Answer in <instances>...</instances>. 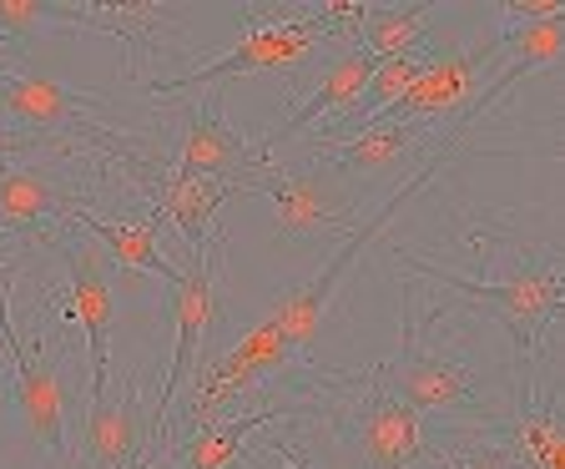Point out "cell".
I'll return each instance as SVG.
<instances>
[{"mask_svg":"<svg viewBox=\"0 0 565 469\" xmlns=\"http://www.w3.org/2000/svg\"><path fill=\"white\" fill-rule=\"evenodd\" d=\"M329 409H323V435H329L333 469H424L429 435L424 419L399 404L384 384V369L369 364L359 374H329Z\"/></svg>","mask_w":565,"mask_h":469,"instance_id":"obj_1","label":"cell"},{"mask_svg":"<svg viewBox=\"0 0 565 469\" xmlns=\"http://www.w3.org/2000/svg\"><path fill=\"white\" fill-rule=\"evenodd\" d=\"M394 263L429 278L435 288H449L475 313H490L494 323H505V333L515 339V353H525V364L551 349L545 329L561 313V288H565V268L555 247H541L535 258H515L505 268V278H459V273L439 268V263L419 258V253H404V247H394Z\"/></svg>","mask_w":565,"mask_h":469,"instance_id":"obj_2","label":"cell"},{"mask_svg":"<svg viewBox=\"0 0 565 469\" xmlns=\"http://www.w3.org/2000/svg\"><path fill=\"white\" fill-rule=\"evenodd\" d=\"M465 127H470V117H459L455 127H449V137H445L449 147H455V141L465 137ZM449 147H439V152L429 157V162H424L419 172H409V182H404V188H394V192H388V198H384V207H379V212H369L364 223H359L349 237H343V247H339V253H333L329 263H323V268H318V278H308L303 288H288V294H282L278 303L268 308V323H278V329H282V339L294 343V349L303 353V359H308V349H313V339H318V323H323V313H329L333 294H339V288H343V278H349V273H353V263L364 258V253H369V243H374V237L384 233V227L394 223V217H399V212L409 207L414 198H419V192H424V182H429V177L439 172V162H445V157H449Z\"/></svg>","mask_w":565,"mask_h":469,"instance_id":"obj_3","label":"cell"},{"mask_svg":"<svg viewBox=\"0 0 565 469\" xmlns=\"http://www.w3.org/2000/svg\"><path fill=\"white\" fill-rule=\"evenodd\" d=\"M384 369V384L399 404H409L414 414H459L465 424H490L500 419L490 399L480 394V379H475L470 359L459 349H445V343H424L414 323H404V339L394 359H379Z\"/></svg>","mask_w":565,"mask_h":469,"instance_id":"obj_4","label":"cell"},{"mask_svg":"<svg viewBox=\"0 0 565 469\" xmlns=\"http://www.w3.org/2000/svg\"><path fill=\"white\" fill-rule=\"evenodd\" d=\"M237 192H258L278 212V233L288 237H318V233H343L353 223V192L343 172L323 162L303 167H258L253 177L237 182Z\"/></svg>","mask_w":565,"mask_h":469,"instance_id":"obj_5","label":"cell"},{"mask_svg":"<svg viewBox=\"0 0 565 469\" xmlns=\"http://www.w3.org/2000/svg\"><path fill=\"white\" fill-rule=\"evenodd\" d=\"M500 66L494 56V35L484 31L475 46H439L429 51L424 71L414 76V86L388 106L379 121H419V127L439 131L445 121H459L470 111V102L480 96V82L484 71Z\"/></svg>","mask_w":565,"mask_h":469,"instance_id":"obj_6","label":"cell"},{"mask_svg":"<svg viewBox=\"0 0 565 469\" xmlns=\"http://www.w3.org/2000/svg\"><path fill=\"white\" fill-rule=\"evenodd\" d=\"M0 343L11 353V399L21 414V435L51 459L71 465V424H66V388L41 343H25L11 313H0Z\"/></svg>","mask_w":565,"mask_h":469,"instance_id":"obj_7","label":"cell"},{"mask_svg":"<svg viewBox=\"0 0 565 469\" xmlns=\"http://www.w3.org/2000/svg\"><path fill=\"white\" fill-rule=\"evenodd\" d=\"M51 253L66 268V313L82 323L86 353H92V399H102L111 388V323H117V283H111V258L92 237H71V243H51Z\"/></svg>","mask_w":565,"mask_h":469,"instance_id":"obj_8","label":"cell"},{"mask_svg":"<svg viewBox=\"0 0 565 469\" xmlns=\"http://www.w3.org/2000/svg\"><path fill=\"white\" fill-rule=\"evenodd\" d=\"M86 111H92V96L71 92L66 82H56V76H46V71H31V66L0 71V117L15 121L21 131H35V137L82 131V137L96 141V147H117V141H127V137L102 131Z\"/></svg>","mask_w":565,"mask_h":469,"instance_id":"obj_9","label":"cell"},{"mask_svg":"<svg viewBox=\"0 0 565 469\" xmlns=\"http://www.w3.org/2000/svg\"><path fill=\"white\" fill-rule=\"evenodd\" d=\"M424 147H429V127H419V121H369L349 137H313L303 162H323L343 177H388L409 157H419Z\"/></svg>","mask_w":565,"mask_h":469,"instance_id":"obj_10","label":"cell"},{"mask_svg":"<svg viewBox=\"0 0 565 469\" xmlns=\"http://www.w3.org/2000/svg\"><path fill=\"white\" fill-rule=\"evenodd\" d=\"M212 318H217V288H212V253H202V258H192L188 268H182V278H177V349H172V369H167L162 394H157V404L147 409L152 414V435H162L177 394L188 388L198 349H202V333H207Z\"/></svg>","mask_w":565,"mask_h":469,"instance_id":"obj_11","label":"cell"},{"mask_svg":"<svg viewBox=\"0 0 565 469\" xmlns=\"http://www.w3.org/2000/svg\"><path fill=\"white\" fill-rule=\"evenodd\" d=\"M127 172L141 177V182H152V188H147L152 192V207L182 233L192 258H202L212 243V223H217L223 202L237 198L233 182H212V177H192V172H177V167L172 172H162V167L147 172V167H137V162H127Z\"/></svg>","mask_w":565,"mask_h":469,"instance_id":"obj_12","label":"cell"},{"mask_svg":"<svg viewBox=\"0 0 565 469\" xmlns=\"http://www.w3.org/2000/svg\"><path fill=\"white\" fill-rule=\"evenodd\" d=\"M273 157H263V147L243 141L233 127H227L223 106L217 102H202L198 111H188L182 121V141H177V172H192V177H212L223 182L233 177V188L243 177H253L258 167H268Z\"/></svg>","mask_w":565,"mask_h":469,"instance_id":"obj_13","label":"cell"},{"mask_svg":"<svg viewBox=\"0 0 565 469\" xmlns=\"http://www.w3.org/2000/svg\"><path fill=\"white\" fill-rule=\"evenodd\" d=\"M152 439V414L141 409L137 384L106 388L102 399H86L82 419V455L92 469H131Z\"/></svg>","mask_w":565,"mask_h":469,"instance_id":"obj_14","label":"cell"},{"mask_svg":"<svg viewBox=\"0 0 565 469\" xmlns=\"http://www.w3.org/2000/svg\"><path fill=\"white\" fill-rule=\"evenodd\" d=\"M76 198L61 192V182L35 162H6L0 167V227L6 233H25L31 243H56L51 227H66Z\"/></svg>","mask_w":565,"mask_h":469,"instance_id":"obj_15","label":"cell"},{"mask_svg":"<svg viewBox=\"0 0 565 469\" xmlns=\"http://www.w3.org/2000/svg\"><path fill=\"white\" fill-rule=\"evenodd\" d=\"M66 227H86V237H92L111 263H121V268L157 273V278H167L172 288H177V278H182V268L167 258L162 223H157V217H102V212H92L86 202H76Z\"/></svg>","mask_w":565,"mask_h":469,"instance_id":"obj_16","label":"cell"},{"mask_svg":"<svg viewBox=\"0 0 565 469\" xmlns=\"http://www.w3.org/2000/svg\"><path fill=\"white\" fill-rule=\"evenodd\" d=\"M374 66H379V56H369L364 46H343V51H339V61H333L329 71H323V82L313 86V96H308L303 106H294V117H288L268 141H263V157H273V152L282 147V141H294L298 131L318 127L323 117L339 121L343 111H349V106L359 102V96H364V86H369V76H374Z\"/></svg>","mask_w":565,"mask_h":469,"instance_id":"obj_17","label":"cell"},{"mask_svg":"<svg viewBox=\"0 0 565 469\" xmlns=\"http://www.w3.org/2000/svg\"><path fill=\"white\" fill-rule=\"evenodd\" d=\"M76 31L121 35L131 71L177 46V21L167 15V6H152V0H137V6H76Z\"/></svg>","mask_w":565,"mask_h":469,"instance_id":"obj_18","label":"cell"},{"mask_svg":"<svg viewBox=\"0 0 565 469\" xmlns=\"http://www.w3.org/2000/svg\"><path fill=\"white\" fill-rule=\"evenodd\" d=\"M294 409H258V414H223L217 424H202L192 429L188 449H182V469H227L243 459L247 439L258 435L263 424L288 419Z\"/></svg>","mask_w":565,"mask_h":469,"instance_id":"obj_19","label":"cell"},{"mask_svg":"<svg viewBox=\"0 0 565 469\" xmlns=\"http://www.w3.org/2000/svg\"><path fill=\"white\" fill-rule=\"evenodd\" d=\"M429 15H435V6H424V0L419 6H369L364 25H359V46L379 61L409 56V51H419L424 31H429Z\"/></svg>","mask_w":565,"mask_h":469,"instance_id":"obj_20","label":"cell"},{"mask_svg":"<svg viewBox=\"0 0 565 469\" xmlns=\"http://www.w3.org/2000/svg\"><path fill=\"white\" fill-rule=\"evenodd\" d=\"M429 459H435L439 469H515V459L500 445H490V439H480V435H465V429H455L449 449H439V445L429 449Z\"/></svg>","mask_w":565,"mask_h":469,"instance_id":"obj_21","label":"cell"},{"mask_svg":"<svg viewBox=\"0 0 565 469\" xmlns=\"http://www.w3.org/2000/svg\"><path fill=\"white\" fill-rule=\"evenodd\" d=\"M21 278V258H0V313H11V288Z\"/></svg>","mask_w":565,"mask_h":469,"instance_id":"obj_22","label":"cell"},{"mask_svg":"<svg viewBox=\"0 0 565 469\" xmlns=\"http://www.w3.org/2000/svg\"><path fill=\"white\" fill-rule=\"evenodd\" d=\"M25 61V46H15L11 35H0V71H11V66H21Z\"/></svg>","mask_w":565,"mask_h":469,"instance_id":"obj_23","label":"cell"}]
</instances>
